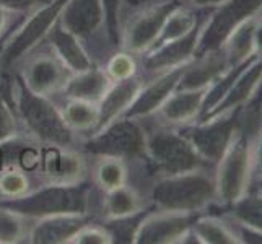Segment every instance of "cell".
<instances>
[{
	"label": "cell",
	"instance_id": "obj_1",
	"mask_svg": "<svg viewBox=\"0 0 262 244\" xmlns=\"http://www.w3.org/2000/svg\"><path fill=\"white\" fill-rule=\"evenodd\" d=\"M90 201L88 184H54L39 191L12 197L0 202L2 209L20 213L26 218H46L52 215L85 213Z\"/></svg>",
	"mask_w": 262,
	"mask_h": 244
},
{
	"label": "cell",
	"instance_id": "obj_2",
	"mask_svg": "<svg viewBox=\"0 0 262 244\" xmlns=\"http://www.w3.org/2000/svg\"><path fill=\"white\" fill-rule=\"evenodd\" d=\"M215 197V181L194 169L161 178L151 189V201L160 210L192 213Z\"/></svg>",
	"mask_w": 262,
	"mask_h": 244
},
{
	"label": "cell",
	"instance_id": "obj_3",
	"mask_svg": "<svg viewBox=\"0 0 262 244\" xmlns=\"http://www.w3.org/2000/svg\"><path fill=\"white\" fill-rule=\"evenodd\" d=\"M18 111L28 130L41 142L51 147H69L72 143V129L66 124L64 116L46 96L31 92L23 81L18 90Z\"/></svg>",
	"mask_w": 262,
	"mask_h": 244
},
{
	"label": "cell",
	"instance_id": "obj_4",
	"mask_svg": "<svg viewBox=\"0 0 262 244\" xmlns=\"http://www.w3.org/2000/svg\"><path fill=\"white\" fill-rule=\"evenodd\" d=\"M254 160L251 143L243 135H234L228 148L219 160V169L215 176V197L223 204L233 205L246 195L251 165Z\"/></svg>",
	"mask_w": 262,
	"mask_h": 244
},
{
	"label": "cell",
	"instance_id": "obj_5",
	"mask_svg": "<svg viewBox=\"0 0 262 244\" xmlns=\"http://www.w3.org/2000/svg\"><path fill=\"white\" fill-rule=\"evenodd\" d=\"M85 150L96 157L130 160L147 155V135L129 117H117L85 143Z\"/></svg>",
	"mask_w": 262,
	"mask_h": 244
},
{
	"label": "cell",
	"instance_id": "obj_6",
	"mask_svg": "<svg viewBox=\"0 0 262 244\" xmlns=\"http://www.w3.org/2000/svg\"><path fill=\"white\" fill-rule=\"evenodd\" d=\"M147 155L165 176L199 169L204 161L186 135L171 130H157L148 135Z\"/></svg>",
	"mask_w": 262,
	"mask_h": 244
},
{
	"label": "cell",
	"instance_id": "obj_7",
	"mask_svg": "<svg viewBox=\"0 0 262 244\" xmlns=\"http://www.w3.org/2000/svg\"><path fill=\"white\" fill-rule=\"evenodd\" d=\"M262 0H225L222 8L199 33L194 57H201L207 52L219 51L225 44L230 33L246 18L256 15Z\"/></svg>",
	"mask_w": 262,
	"mask_h": 244
},
{
	"label": "cell",
	"instance_id": "obj_8",
	"mask_svg": "<svg viewBox=\"0 0 262 244\" xmlns=\"http://www.w3.org/2000/svg\"><path fill=\"white\" fill-rule=\"evenodd\" d=\"M67 2L69 0H51L49 4L38 8L30 20L21 26L20 31L8 41L5 49L0 54V65L8 69L18 59H21L26 52H30L39 41L46 38L52 26L59 21V16Z\"/></svg>",
	"mask_w": 262,
	"mask_h": 244
},
{
	"label": "cell",
	"instance_id": "obj_9",
	"mask_svg": "<svg viewBox=\"0 0 262 244\" xmlns=\"http://www.w3.org/2000/svg\"><path fill=\"white\" fill-rule=\"evenodd\" d=\"M179 5V0H165L139 15L124 33V48L129 52H143L151 49L160 38L168 16Z\"/></svg>",
	"mask_w": 262,
	"mask_h": 244
},
{
	"label": "cell",
	"instance_id": "obj_10",
	"mask_svg": "<svg viewBox=\"0 0 262 244\" xmlns=\"http://www.w3.org/2000/svg\"><path fill=\"white\" fill-rule=\"evenodd\" d=\"M192 227L191 213L161 210L147 213L142 220L135 242L139 244H165L184 241Z\"/></svg>",
	"mask_w": 262,
	"mask_h": 244
},
{
	"label": "cell",
	"instance_id": "obj_11",
	"mask_svg": "<svg viewBox=\"0 0 262 244\" xmlns=\"http://www.w3.org/2000/svg\"><path fill=\"white\" fill-rule=\"evenodd\" d=\"M186 137L202 160L219 161L234 137V119L230 114L215 116V121L189 129Z\"/></svg>",
	"mask_w": 262,
	"mask_h": 244
},
{
	"label": "cell",
	"instance_id": "obj_12",
	"mask_svg": "<svg viewBox=\"0 0 262 244\" xmlns=\"http://www.w3.org/2000/svg\"><path fill=\"white\" fill-rule=\"evenodd\" d=\"M69 77L70 70L52 51L33 57L25 67V77L21 81L31 92L46 96L52 92H57L59 88H64Z\"/></svg>",
	"mask_w": 262,
	"mask_h": 244
},
{
	"label": "cell",
	"instance_id": "obj_13",
	"mask_svg": "<svg viewBox=\"0 0 262 244\" xmlns=\"http://www.w3.org/2000/svg\"><path fill=\"white\" fill-rule=\"evenodd\" d=\"M187 64L179 65L168 70L165 75H161L158 80L151 81L150 85L142 86L137 98L134 99V103L125 109V113L121 117H129V119H137V117H145L151 113L160 109L169 95L176 92L179 85V80L184 74V69Z\"/></svg>",
	"mask_w": 262,
	"mask_h": 244
},
{
	"label": "cell",
	"instance_id": "obj_14",
	"mask_svg": "<svg viewBox=\"0 0 262 244\" xmlns=\"http://www.w3.org/2000/svg\"><path fill=\"white\" fill-rule=\"evenodd\" d=\"M59 21L78 39L88 38L104 25L101 0H69L59 16Z\"/></svg>",
	"mask_w": 262,
	"mask_h": 244
},
{
	"label": "cell",
	"instance_id": "obj_15",
	"mask_svg": "<svg viewBox=\"0 0 262 244\" xmlns=\"http://www.w3.org/2000/svg\"><path fill=\"white\" fill-rule=\"evenodd\" d=\"M262 83V59L251 62L249 67L234 77L233 83L227 90L225 96L220 99V103L213 107V111L209 116H223L231 114L236 107L249 101L251 96H254L259 85Z\"/></svg>",
	"mask_w": 262,
	"mask_h": 244
},
{
	"label": "cell",
	"instance_id": "obj_16",
	"mask_svg": "<svg viewBox=\"0 0 262 244\" xmlns=\"http://www.w3.org/2000/svg\"><path fill=\"white\" fill-rule=\"evenodd\" d=\"M140 88L142 81L134 75L122 80H116V83L110 86L103 99L99 101V117L93 132H99L110 122L121 117L125 109L134 103V99L137 98Z\"/></svg>",
	"mask_w": 262,
	"mask_h": 244
},
{
	"label": "cell",
	"instance_id": "obj_17",
	"mask_svg": "<svg viewBox=\"0 0 262 244\" xmlns=\"http://www.w3.org/2000/svg\"><path fill=\"white\" fill-rule=\"evenodd\" d=\"M88 225L85 213H64L41 218L30 234V241L36 244L70 242L72 238Z\"/></svg>",
	"mask_w": 262,
	"mask_h": 244
},
{
	"label": "cell",
	"instance_id": "obj_18",
	"mask_svg": "<svg viewBox=\"0 0 262 244\" xmlns=\"http://www.w3.org/2000/svg\"><path fill=\"white\" fill-rule=\"evenodd\" d=\"M199 33L201 31L195 28L184 38L153 48V51L143 59V67L148 72H161L184 65L189 57H194Z\"/></svg>",
	"mask_w": 262,
	"mask_h": 244
},
{
	"label": "cell",
	"instance_id": "obj_19",
	"mask_svg": "<svg viewBox=\"0 0 262 244\" xmlns=\"http://www.w3.org/2000/svg\"><path fill=\"white\" fill-rule=\"evenodd\" d=\"M209 90L210 85L194 90H176L161 104V117L169 124H184L192 121L202 111Z\"/></svg>",
	"mask_w": 262,
	"mask_h": 244
},
{
	"label": "cell",
	"instance_id": "obj_20",
	"mask_svg": "<svg viewBox=\"0 0 262 244\" xmlns=\"http://www.w3.org/2000/svg\"><path fill=\"white\" fill-rule=\"evenodd\" d=\"M48 38L52 51L56 52V56L64 62V65L70 72L78 74V72H85L95 67L93 60L88 57V54L82 48V44H80V39L70 31H67L60 25V21L52 26Z\"/></svg>",
	"mask_w": 262,
	"mask_h": 244
},
{
	"label": "cell",
	"instance_id": "obj_21",
	"mask_svg": "<svg viewBox=\"0 0 262 244\" xmlns=\"http://www.w3.org/2000/svg\"><path fill=\"white\" fill-rule=\"evenodd\" d=\"M110 90V77L99 69H88L69 77L64 93L69 99H80L88 103H99Z\"/></svg>",
	"mask_w": 262,
	"mask_h": 244
},
{
	"label": "cell",
	"instance_id": "obj_22",
	"mask_svg": "<svg viewBox=\"0 0 262 244\" xmlns=\"http://www.w3.org/2000/svg\"><path fill=\"white\" fill-rule=\"evenodd\" d=\"M41 165L44 174L59 184H74L80 179L83 171V163L77 155L69 151H60L59 147H52L42 151Z\"/></svg>",
	"mask_w": 262,
	"mask_h": 244
},
{
	"label": "cell",
	"instance_id": "obj_23",
	"mask_svg": "<svg viewBox=\"0 0 262 244\" xmlns=\"http://www.w3.org/2000/svg\"><path fill=\"white\" fill-rule=\"evenodd\" d=\"M254 18L252 15L241 21L236 28H234L230 36L225 41L227 44V60L231 64V69L241 65L246 62L248 57L254 52V39H252V31H254Z\"/></svg>",
	"mask_w": 262,
	"mask_h": 244
},
{
	"label": "cell",
	"instance_id": "obj_24",
	"mask_svg": "<svg viewBox=\"0 0 262 244\" xmlns=\"http://www.w3.org/2000/svg\"><path fill=\"white\" fill-rule=\"evenodd\" d=\"M195 28H199V16L194 12L187 10V8H183L179 5L176 10L168 16L163 30H161L160 38L157 39L153 48H158V46H161V44L173 42L176 39L184 38V36L192 33Z\"/></svg>",
	"mask_w": 262,
	"mask_h": 244
},
{
	"label": "cell",
	"instance_id": "obj_25",
	"mask_svg": "<svg viewBox=\"0 0 262 244\" xmlns=\"http://www.w3.org/2000/svg\"><path fill=\"white\" fill-rule=\"evenodd\" d=\"M104 210L110 218L127 216L140 210V197L132 187L121 186L113 191H107L104 198Z\"/></svg>",
	"mask_w": 262,
	"mask_h": 244
},
{
	"label": "cell",
	"instance_id": "obj_26",
	"mask_svg": "<svg viewBox=\"0 0 262 244\" xmlns=\"http://www.w3.org/2000/svg\"><path fill=\"white\" fill-rule=\"evenodd\" d=\"M62 116H64V121L70 129L95 130L99 117V107H96L95 103L70 99V103L66 106Z\"/></svg>",
	"mask_w": 262,
	"mask_h": 244
},
{
	"label": "cell",
	"instance_id": "obj_27",
	"mask_svg": "<svg viewBox=\"0 0 262 244\" xmlns=\"http://www.w3.org/2000/svg\"><path fill=\"white\" fill-rule=\"evenodd\" d=\"M148 212H135L127 216H119V218H111L103 228L111 236V242H135V236L142 220L145 218Z\"/></svg>",
	"mask_w": 262,
	"mask_h": 244
},
{
	"label": "cell",
	"instance_id": "obj_28",
	"mask_svg": "<svg viewBox=\"0 0 262 244\" xmlns=\"http://www.w3.org/2000/svg\"><path fill=\"white\" fill-rule=\"evenodd\" d=\"M233 216L248 230L262 233V195L241 197L233 204Z\"/></svg>",
	"mask_w": 262,
	"mask_h": 244
},
{
	"label": "cell",
	"instance_id": "obj_29",
	"mask_svg": "<svg viewBox=\"0 0 262 244\" xmlns=\"http://www.w3.org/2000/svg\"><path fill=\"white\" fill-rule=\"evenodd\" d=\"M194 234L201 242H210V244H231L238 242L234 233L228 230L227 225L215 218H201L194 225Z\"/></svg>",
	"mask_w": 262,
	"mask_h": 244
},
{
	"label": "cell",
	"instance_id": "obj_30",
	"mask_svg": "<svg viewBox=\"0 0 262 244\" xmlns=\"http://www.w3.org/2000/svg\"><path fill=\"white\" fill-rule=\"evenodd\" d=\"M96 183L101 186L104 191H113L116 187H121L125 184V168L122 165V160L103 157L101 163L96 166L95 171Z\"/></svg>",
	"mask_w": 262,
	"mask_h": 244
},
{
	"label": "cell",
	"instance_id": "obj_31",
	"mask_svg": "<svg viewBox=\"0 0 262 244\" xmlns=\"http://www.w3.org/2000/svg\"><path fill=\"white\" fill-rule=\"evenodd\" d=\"M20 213L0 207V242H18L25 236V225Z\"/></svg>",
	"mask_w": 262,
	"mask_h": 244
},
{
	"label": "cell",
	"instance_id": "obj_32",
	"mask_svg": "<svg viewBox=\"0 0 262 244\" xmlns=\"http://www.w3.org/2000/svg\"><path fill=\"white\" fill-rule=\"evenodd\" d=\"M101 5L104 10V26L107 38H110L111 44L117 46V44H121V0H101Z\"/></svg>",
	"mask_w": 262,
	"mask_h": 244
},
{
	"label": "cell",
	"instance_id": "obj_33",
	"mask_svg": "<svg viewBox=\"0 0 262 244\" xmlns=\"http://www.w3.org/2000/svg\"><path fill=\"white\" fill-rule=\"evenodd\" d=\"M28 191V179L21 171H7L0 176V192L7 197H18Z\"/></svg>",
	"mask_w": 262,
	"mask_h": 244
},
{
	"label": "cell",
	"instance_id": "obj_34",
	"mask_svg": "<svg viewBox=\"0 0 262 244\" xmlns=\"http://www.w3.org/2000/svg\"><path fill=\"white\" fill-rule=\"evenodd\" d=\"M135 74V62L130 54H116L107 64V75L114 80H122Z\"/></svg>",
	"mask_w": 262,
	"mask_h": 244
},
{
	"label": "cell",
	"instance_id": "obj_35",
	"mask_svg": "<svg viewBox=\"0 0 262 244\" xmlns=\"http://www.w3.org/2000/svg\"><path fill=\"white\" fill-rule=\"evenodd\" d=\"M70 242H80V244H104V242H111V236L107 234L104 228H96V227H85L80 230Z\"/></svg>",
	"mask_w": 262,
	"mask_h": 244
},
{
	"label": "cell",
	"instance_id": "obj_36",
	"mask_svg": "<svg viewBox=\"0 0 262 244\" xmlns=\"http://www.w3.org/2000/svg\"><path fill=\"white\" fill-rule=\"evenodd\" d=\"M15 134V119L12 109L5 103V99L0 93V143L5 142L7 139H10Z\"/></svg>",
	"mask_w": 262,
	"mask_h": 244
},
{
	"label": "cell",
	"instance_id": "obj_37",
	"mask_svg": "<svg viewBox=\"0 0 262 244\" xmlns=\"http://www.w3.org/2000/svg\"><path fill=\"white\" fill-rule=\"evenodd\" d=\"M51 0H0V7L10 10H30L41 5L49 4Z\"/></svg>",
	"mask_w": 262,
	"mask_h": 244
},
{
	"label": "cell",
	"instance_id": "obj_38",
	"mask_svg": "<svg viewBox=\"0 0 262 244\" xmlns=\"http://www.w3.org/2000/svg\"><path fill=\"white\" fill-rule=\"evenodd\" d=\"M41 163V155L38 150L34 148H23L20 153V165L25 171H33L39 166Z\"/></svg>",
	"mask_w": 262,
	"mask_h": 244
},
{
	"label": "cell",
	"instance_id": "obj_39",
	"mask_svg": "<svg viewBox=\"0 0 262 244\" xmlns=\"http://www.w3.org/2000/svg\"><path fill=\"white\" fill-rule=\"evenodd\" d=\"M252 39H254V51L262 59V15L254 18V31H252Z\"/></svg>",
	"mask_w": 262,
	"mask_h": 244
},
{
	"label": "cell",
	"instance_id": "obj_40",
	"mask_svg": "<svg viewBox=\"0 0 262 244\" xmlns=\"http://www.w3.org/2000/svg\"><path fill=\"white\" fill-rule=\"evenodd\" d=\"M254 160H256V168L259 171V174H262V132L259 135V142H257V147H256Z\"/></svg>",
	"mask_w": 262,
	"mask_h": 244
},
{
	"label": "cell",
	"instance_id": "obj_41",
	"mask_svg": "<svg viewBox=\"0 0 262 244\" xmlns=\"http://www.w3.org/2000/svg\"><path fill=\"white\" fill-rule=\"evenodd\" d=\"M192 4L195 5H205V7H210V5H222L225 0H191Z\"/></svg>",
	"mask_w": 262,
	"mask_h": 244
},
{
	"label": "cell",
	"instance_id": "obj_42",
	"mask_svg": "<svg viewBox=\"0 0 262 244\" xmlns=\"http://www.w3.org/2000/svg\"><path fill=\"white\" fill-rule=\"evenodd\" d=\"M5 20H7V16H5V8H2V7H0V33L4 31Z\"/></svg>",
	"mask_w": 262,
	"mask_h": 244
}]
</instances>
